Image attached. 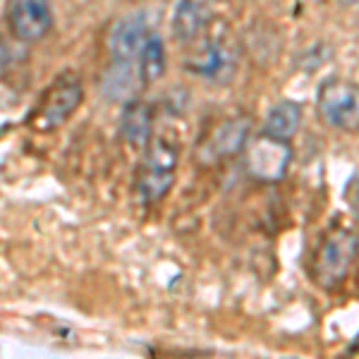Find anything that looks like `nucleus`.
<instances>
[{
	"instance_id": "4",
	"label": "nucleus",
	"mask_w": 359,
	"mask_h": 359,
	"mask_svg": "<svg viewBox=\"0 0 359 359\" xmlns=\"http://www.w3.org/2000/svg\"><path fill=\"white\" fill-rule=\"evenodd\" d=\"M359 254V235L347 228H335L321 242L314 259V280L326 290H333L345 280Z\"/></svg>"
},
{
	"instance_id": "2",
	"label": "nucleus",
	"mask_w": 359,
	"mask_h": 359,
	"mask_svg": "<svg viewBox=\"0 0 359 359\" xmlns=\"http://www.w3.org/2000/svg\"><path fill=\"white\" fill-rule=\"evenodd\" d=\"M84 101V84L79 79L77 72L72 69H65L62 74L50 82V86L46 89V94L39 101L36 111L29 118V125L32 130L41 132V135H48V132L60 130L62 125L77 113V108L82 106Z\"/></svg>"
},
{
	"instance_id": "12",
	"label": "nucleus",
	"mask_w": 359,
	"mask_h": 359,
	"mask_svg": "<svg viewBox=\"0 0 359 359\" xmlns=\"http://www.w3.org/2000/svg\"><path fill=\"white\" fill-rule=\"evenodd\" d=\"M299 125H302V108L294 101H280L266 115L264 135L280 139V142H290L297 135Z\"/></svg>"
},
{
	"instance_id": "3",
	"label": "nucleus",
	"mask_w": 359,
	"mask_h": 359,
	"mask_svg": "<svg viewBox=\"0 0 359 359\" xmlns=\"http://www.w3.org/2000/svg\"><path fill=\"white\" fill-rule=\"evenodd\" d=\"M237 46L228 34H216V36H201L192 53L184 57V72L196 74L206 82H230L237 72Z\"/></svg>"
},
{
	"instance_id": "17",
	"label": "nucleus",
	"mask_w": 359,
	"mask_h": 359,
	"mask_svg": "<svg viewBox=\"0 0 359 359\" xmlns=\"http://www.w3.org/2000/svg\"><path fill=\"white\" fill-rule=\"evenodd\" d=\"M208 3H211V0H208Z\"/></svg>"
},
{
	"instance_id": "11",
	"label": "nucleus",
	"mask_w": 359,
	"mask_h": 359,
	"mask_svg": "<svg viewBox=\"0 0 359 359\" xmlns=\"http://www.w3.org/2000/svg\"><path fill=\"white\" fill-rule=\"evenodd\" d=\"M151 125H154V111L151 106L142 101H127L120 115V137L125 144L135 149H147L151 142Z\"/></svg>"
},
{
	"instance_id": "16",
	"label": "nucleus",
	"mask_w": 359,
	"mask_h": 359,
	"mask_svg": "<svg viewBox=\"0 0 359 359\" xmlns=\"http://www.w3.org/2000/svg\"><path fill=\"white\" fill-rule=\"evenodd\" d=\"M340 5H359V0H338Z\"/></svg>"
},
{
	"instance_id": "14",
	"label": "nucleus",
	"mask_w": 359,
	"mask_h": 359,
	"mask_svg": "<svg viewBox=\"0 0 359 359\" xmlns=\"http://www.w3.org/2000/svg\"><path fill=\"white\" fill-rule=\"evenodd\" d=\"M130 86H132V67L113 65V69L106 77V84H103V94L113 98V101H118V98L130 96Z\"/></svg>"
},
{
	"instance_id": "13",
	"label": "nucleus",
	"mask_w": 359,
	"mask_h": 359,
	"mask_svg": "<svg viewBox=\"0 0 359 359\" xmlns=\"http://www.w3.org/2000/svg\"><path fill=\"white\" fill-rule=\"evenodd\" d=\"M137 74H139V82L144 86H151L158 82L161 77L165 74V46H163V39L158 34H149L147 43H144L142 53H139V60H137Z\"/></svg>"
},
{
	"instance_id": "1",
	"label": "nucleus",
	"mask_w": 359,
	"mask_h": 359,
	"mask_svg": "<svg viewBox=\"0 0 359 359\" xmlns=\"http://www.w3.org/2000/svg\"><path fill=\"white\" fill-rule=\"evenodd\" d=\"M180 163V149L172 139L163 135L151 137L144 149L142 165L137 170V192L144 204H156L175 184Z\"/></svg>"
},
{
	"instance_id": "8",
	"label": "nucleus",
	"mask_w": 359,
	"mask_h": 359,
	"mask_svg": "<svg viewBox=\"0 0 359 359\" xmlns=\"http://www.w3.org/2000/svg\"><path fill=\"white\" fill-rule=\"evenodd\" d=\"M147 39H149V25L144 13L125 15L123 20L115 22V27L111 29V39H108L113 65L135 67Z\"/></svg>"
},
{
	"instance_id": "9",
	"label": "nucleus",
	"mask_w": 359,
	"mask_h": 359,
	"mask_svg": "<svg viewBox=\"0 0 359 359\" xmlns=\"http://www.w3.org/2000/svg\"><path fill=\"white\" fill-rule=\"evenodd\" d=\"M8 22L15 39L25 43L41 41L53 27L50 0H10Z\"/></svg>"
},
{
	"instance_id": "6",
	"label": "nucleus",
	"mask_w": 359,
	"mask_h": 359,
	"mask_svg": "<svg viewBox=\"0 0 359 359\" xmlns=\"http://www.w3.org/2000/svg\"><path fill=\"white\" fill-rule=\"evenodd\" d=\"M252 132V118L249 115H235L221 123L196 149V161L201 165H218L223 161L242 154Z\"/></svg>"
},
{
	"instance_id": "7",
	"label": "nucleus",
	"mask_w": 359,
	"mask_h": 359,
	"mask_svg": "<svg viewBox=\"0 0 359 359\" xmlns=\"http://www.w3.org/2000/svg\"><path fill=\"white\" fill-rule=\"evenodd\" d=\"M292 161L290 142L262 135L245 147V165L249 175L262 182H280Z\"/></svg>"
},
{
	"instance_id": "15",
	"label": "nucleus",
	"mask_w": 359,
	"mask_h": 359,
	"mask_svg": "<svg viewBox=\"0 0 359 359\" xmlns=\"http://www.w3.org/2000/svg\"><path fill=\"white\" fill-rule=\"evenodd\" d=\"M345 196H347V204H350V208L352 211L357 213L359 216V172L355 177L350 180V184H347V192H345Z\"/></svg>"
},
{
	"instance_id": "5",
	"label": "nucleus",
	"mask_w": 359,
	"mask_h": 359,
	"mask_svg": "<svg viewBox=\"0 0 359 359\" xmlns=\"http://www.w3.org/2000/svg\"><path fill=\"white\" fill-rule=\"evenodd\" d=\"M318 113L340 132L359 130V84L350 79H328L318 89Z\"/></svg>"
},
{
	"instance_id": "10",
	"label": "nucleus",
	"mask_w": 359,
	"mask_h": 359,
	"mask_svg": "<svg viewBox=\"0 0 359 359\" xmlns=\"http://www.w3.org/2000/svg\"><path fill=\"white\" fill-rule=\"evenodd\" d=\"M208 27H211L208 0H180L172 15V36L177 43H196L201 36H206Z\"/></svg>"
}]
</instances>
